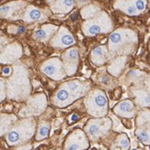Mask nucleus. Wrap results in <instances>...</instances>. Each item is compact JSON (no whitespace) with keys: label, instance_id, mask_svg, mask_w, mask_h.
I'll use <instances>...</instances> for the list:
<instances>
[{"label":"nucleus","instance_id":"f257e3e1","mask_svg":"<svg viewBox=\"0 0 150 150\" xmlns=\"http://www.w3.org/2000/svg\"><path fill=\"white\" fill-rule=\"evenodd\" d=\"M23 71L17 67L15 75L8 82V96L11 99L22 100L29 94V82Z\"/></svg>","mask_w":150,"mask_h":150},{"label":"nucleus","instance_id":"f03ea898","mask_svg":"<svg viewBox=\"0 0 150 150\" xmlns=\"http://www.w3.org/2000/svg\"><path fill=\"white\" fill-rule=\"evenodd\" d=\"M88 112L95 117L105 116L108 112V100L106 95L100 90H95L89 94L85 100Z\"/></svg>","mask_w":150,"mask_h":150},{"label":"nucleus","instance_id":"7ed1b4c3","mask_svg":"<svg viewBox=\"0 0 150 150\" xmlns=\"http://www.w3.org/2000/svg\"><path fill=\"white\" fill-rule=\"evenodd\" d=\"M35 125L32 120H26L15 126L6 136V142L10 146H15L28 140L33 134Z\"/></svg>","mask_w":150,"mask_h":150},{"label":"nucleus","instance_id":"20e7f679","mask_svg":"<svg viewBox=\"0 0 150 150\" xmlns=\"http://www.w3.org/2000/svg\"><path fill=\"white\" fill-rule=\"evenodd\" d=\"M112 28V21L105 12H101L96 18L87 21L83 24L84 33L88 36H95L101 32H108Z\"/></svg>","mask_w":150,"mask_h":150},{"label":"nucleus","instance_id":"39448f33","mask_svg":"<svg viewBox=\"0 0 150 150\" xmlns=\"http://www.w3.org/2000/svg\"><path fill=\"white\" fill-rule=\"evenodd\" d=\"M136 41V35L132 30L121 29L114 31L110 37V48L115 52L122 48H125V45H129Z\"/></svg>","mask_w":150,"mask_h":150},{"label":"nucleus","instance_id":"423d86ee","mask_svg":"<svg viewBox=\"0 0 150 150\" xmlns=\"http://www.w3.org/2000/svg\"><path fill=\"white\" fill-rule=\"evenodd\" d=\"M112 126V121L107 118L90 120L88 123L85 130L87 134L91 139H98L101 135L105 134Z\"/></svg>","mask_w":150,"mask_h":150},{"label":"nucleus","instance_id":"0eeeda50","mask_svg":"<svg viewBox=\"0 0 150 150\" xmlns=\"http://www.w3.org/2000/svg\"><path fill=\"white\" fill-rule=\"evenodd\" d=\"M146 0H116L114 8L130 16H135L146 9Z\"/></svg>","mask_w":150,"mask_h":150},{"label":"nucleus","instance_id":"6e6552de","mask_svg":"<svg viewBox=\"0 0 150 150\" xmlns=\"http://www.w3.org/2000/svg\"><path fill=\"white\" fill-rule=\"evenodd\" d=\"M136 135L138 139L145 145H150V112H143L136 120Z\"/></svg>","mask_w":150,"mask_h":150},{"label":"nucleus","instance_id":"1a4fd4ad","mask_svg":"<svg viewBox=\"0 0 150 150\" xmlns=\"http://www.w3.org/2000/svg\"><path fill=\"white\" fill-rule=\"evenodd\" d=\"M25 5L24 1H14L0 6V17L4 18L16 19L21 15Z\"/></svg>","mask_w":150,"mask_h":150},{"label":"nucleus","instance_id":"9d476101","mask_svg":"<svg viewBox=\"0 0 150 150\" xmlns=\"http://www.w3.org/2000/svg\"><path fill=\"white\" fill-rule=\"evenodd\" d=\"M88 147V142L81 131H76L66 143V150H84Z\"/></svg>","mask_w":150,"mask_h":150},{"label":"nucleus","instance_id":"9b49d317","mask_svg":"<svg viewBox=\"0 0 150 150\" xmlns=\"http://www.w3.org/2000/svg\"><path fill=\"white\" fill-rule=\"evenodd\" d=\"M113 112L121 117L132 118L135 113V108L134 103L131 100H126L117 104L113 109Z\"/></svg>","mask_w":150,"mask_h":150},{"label":"nucleus","instance_id":"f8f14e48","mask_svg":"<svg viewBox=\"0 0 150 150\" xmlns=\"http://www.w3.org/2000/svg\"><path fill=\"white\" fill-rule=\"evenodd\" d=\"M21 54V47L17 42H14L5 49V51L0 54V62H10L14 61L19 57Z\"/></svg>","mask_w":150,"mask_h":150},{"label":"nucleus","instance_id":"ddd939ff","mask_svg":"<svg viewBox=\"0 0 150 150\" xmlns=\"http://www.w3.org/2000/svg\"><path fill=\"white\" fill-rule=\"evenodd\" d=\"M55 45H60V46H69V45L75 43V40L74 37L72 36V34L64 28H61L58 34L55 36V38L53 41Z\"/></svg>","mask_w":150,"mask_h":150},{"label":"nucleus","instance_id":"4468645a","mask_svg":"<svg viewBox=\"0 0 150 150\" xmlns=\"http://www.w3.org/2000/svg\"><path fill=\"white\" fill-rule=\"evenodd\" d=\"M44 18L43 13L37 8L33 6H29L25 9L23 14V21L25 22H34V21H40Z\"/></svg>","mask_w":150,"mask_h":150},{"label":"nucleus","instance_id":"2eb2a0df","mask_svg":"<svg viewBox=\"0 0 150 150\" xmlns=\"http://www.w3.org/2000/svg\"><path fill=\"white\" fill-rule=\"evenodd\" d=\"M74 4V0H56L52 9L55 13H67L73 8Z\"/></svg>","mask_w":150,"mask_h":150},{"label":"nucleus","instance_id":"dca6fc26","mask_svg":"<svg viewBox=\"0 0 150 150\" xmlns=\"http://www.w3.org/2000/svg\"><path fill=\"white\" fill-rule=\"evenodd\" d=\"M57 29V27L54 25H46V26H43L42 28H41L40 30H38L34 32L33 34V38L35 40L38 41H44L48 39L51 34L54 33V31Z\"/></svg>","mask_w":150,"mask_h":150},{"label":"nucleus","instance_id":"f3484780","mask_svg":"<svg viewBox=\"0 0 150 150\" xmlns=\"http://www.w3.org/2000/svg\"><path fill=\"white\" fill-rule=\"evenodd\" d=\"M130 147V142L125 134H122L113 142V144L110 147L112 150H128Z\"/></svg>","mask_w":150,"mask_h":150},{"label":"nucleus","instance_id":"a211bd4d","mask_svg":"<svg viewBox=\"0 0 150 150\" xmlns=\"http://www.w3.org/2000/svg\"><path fill=\"white\" fill-rule=\"evenodd\" d=\"M136 102L142 107H150V95L144 90H134Z\"/></svg>","mask_w":150,"mask_h":150},{"label":"nucleus","instance_id":"6ab92c4d","mask_svg":"<svg viewBox=\"0 0 150 150\" xmlns=\"http://www.w3.org/2000/svg\"><path fill=\"white\" fill-rule=\"evenodd\" d=\"M92 57L97 64H101L107 59V50L105 46L97 47L92 53Z\"/></svg>","mask_w":150,"mask_h":150},{"label":"nucleus","instance_id":"aec40b11","mask_svg":"<svg viewBox=\"0 0 150 150\" xmlns=\"http://www.w3.org/2000/svg\"><path fill=\"white\" fill-rule=\"evenodd\" d=\"M123 64H125V58H119V59H117L110 67V72H112L115 76L120 75V73L122 72V69L123 68Z\"/></svg>","mask_w":150,"mask_h":150},{"label":"nucleus","instance_id":"412c9836","mask_svg":"<svg viewBox=\"0 0 150 150\" xmlns=\"http://www.w3.org/2000/svg\"><path fill=\"white\" fill-rule=\"evenodd\" d=\"M49 131H50V127L47 123H42L39 127L38 133H37V136H36V140H42L46 138L48 134H49Z\"/></svg>","mask_w":150,"mask_h":150},{"label":"nucleus","instance_id":"4be33fe9","mask_svg":"<svg viewBox=\"0 0 150 150\" xmlns=\"http://www.w3.org/2000/svg\"><path fill=\"white\" fill-rule=\"evenodd\" d=\"M99 8H97L95 6H86L85 8L82 9V16L84 18H92L95 16L98 12H99Z\"/></svg>","mask_w":150,"mask_h":150},{"label":"nucleus","instance_id":"5701e85b","mask_svg":"<svg viewBox=\"0 0 150 150\" xmlns=\"http://www.w3.org/2000/svg\"><path fill=\"white\" fill-rule=\"evenodd\" d=\"M39 102V100L37 99H32L30 102H29V110H30V112L31 113H34V114H37V113H40L41 112H42V105H40L39 106L38 105V103Z\"/></svg>","mask_w":150,"mask_h":150},{"label":"nucleus","instance_id":"b1692460","mask_svg":"<svg viewBox=\"0 0 150 150\" xmlns=\"http://www.w3.org/2000/svg\"><path fill=\"white\" fill-rule=\"evenodd\" d=\"M78 119H79V116H78L77 114H76V113H74V114H72L70 116V122H76Z\"/></svg>","mask_w":150,"mask_h":150},{"label":"nucleus","instance_id":"393cba45","mask_svg":"<svg viewBox=\"0 0 150 150\" xmlns=\"http://www.w3.org/2000/svg\"><path fill=\"white\" fill-rule=\"evenodd\" d=\"M3 74H4L5 76H8V75H10V74H11V68H10V67H5V68L3 69Z\"/></svg>","mask_w":150,"mask_h":150},{"label":"nucleus","instance_id":"a878e982","mask_svg":"<svg viewBox=\"0 0 150 150\" xmlns=\"http://www.w3.org/2000/svg\"><path fill=\"white\" fill-rule=\"evenodd\" d=\"M3 88H4V82L1 78H0V92H4Z\"/></svg>","mask_w":150,"mask_h":150},{"label":"nucleus","instance_id":"bb28decb","mask_svg":"<svg viewBox=\"0 0 150 150\" xmlns=\"http://www.w3.org/2000/svg\"><path fill=\"white\" fill-rule=\"evenodd\" d=\"M30 146H22L21 148H18V150H30Z\"/></svg>","mask_w":150,"mask_h":150},{"label":"nucleus","instance_id":"cd10ccee","mask_svg":"<svg viewBox=\"0 0 150 150\" xmlns=\"http://www.w3.org/2000/svg\"><path fill=\"white\" fill-rule=\"evenodd\" d=\"M5 98V93L4 92H0V101H2Z\"/></svg>","mask_w":150,"mask_h":150},{"label":"nucleus","instance_id":"c85d7f7f","mask_svg":"<svg viewBox=\"0 0 150 150\" xmlns=\"http://www.w3.org/2000/svg\"><path fill=\"white\" fill-rule=\"evenodd\" d=\"M147 87H148V89H149V91H150V78L148 79V82H147Z\"/></svg>","mask_w":150,"mask_h":150},{"label":"nucleus","instance_id":"c756f323","mask_svg":"<svg viewBox=\"0 0 150 150\" xmlns=\"http://www.w3.org/2000/svg\"><path fill=\"white\" fill-rule=\"evenodd\" d=\"M47 1H49V2H53V1H54V0H47Z\"/></svg>","mask_w":150,"mask_h":150}]
</instances>
